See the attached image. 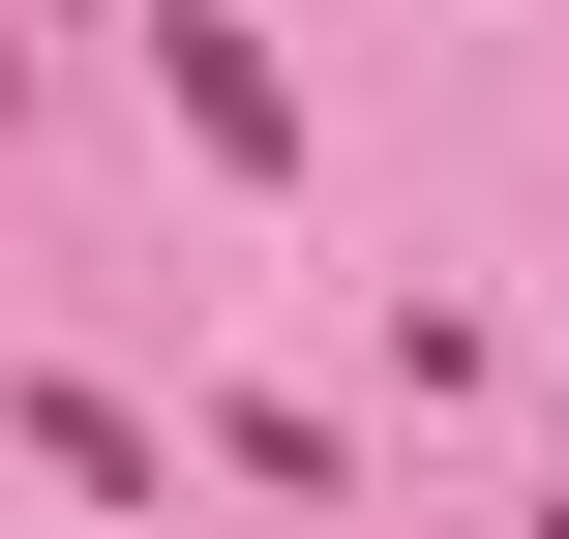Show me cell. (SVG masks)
<instances>
[{"label":"cell","mask_w":569,"mask_h":539,"mask_svg":"<svg viewBox=\"0 0 569 539\" xmlns=\"http://www.w3.org/2000/svg\"><path fill=\"white\" fill-rule=\"evenodd\" d=\"M150 90L210 120V180H300V90H270V30H240V0H150Z\"/></svg>","instance_id":"cell-1"}]
</instances>
